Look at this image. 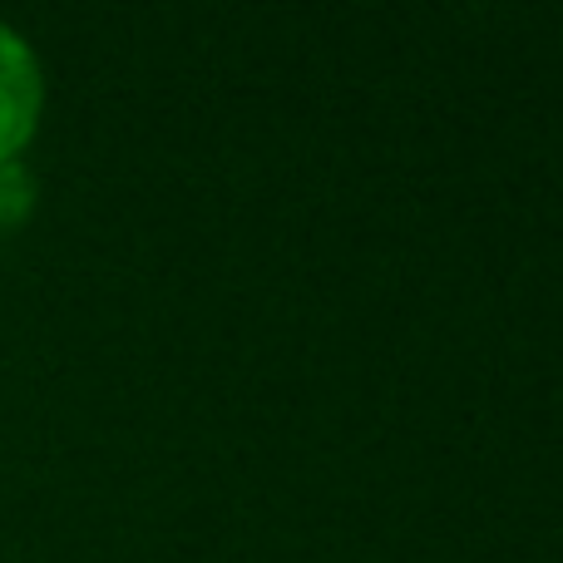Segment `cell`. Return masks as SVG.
<instances>
[{
  "label": "cell",
  "mask_w": 563,
  "mask_h": 563,
  "mask_svg": "<svg viewBox=\"0 0 563 563\" xmlns=\"http://www.w3.org/2000/svg\"><path fill=\"white\" fill-rule=\"evenodd\" d=\"M40 109H45V75L15 25L0 20V164L20 158V148L35 139Z\"/></svg>",
  "instance_id": "obj_1"
},
{
  "label": "cell",
  "mask_w": 563,
  "mask_h": 563,
  "mask_svg": "<svg viewBox=\"0 0 563 563\" xmlns=\"http://www.w3.org/2000/svg\"><path fill=\"white\" fill-rule=\"evenodd\" d=\"M30 213H35V178L20 158H10V164H0V233L20 228Z\"/></svg>",
  "instance_id": "obj_2"
}]
</instances>
